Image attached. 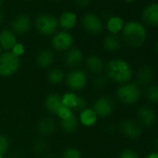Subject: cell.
Returning <instances> with one entry per match:
<instances>
[{"label": "cell", "mask_w": 158, "mask_h": 158, "mask_svg": "<svg viewBox=\"0 0 158 158\" xmlns=\"http://www.w3.org/2000/svg\"><path fill=\"white\" fill-rule=\"evenodd\" d=\"M105 75L109 80L119 85H124L131 80L133 70L127 60L113 59L105 66Z\"/></svg>", "instance_id": "obj_1"}, {"label": "cell", "mask_w": 158, "mask_h": 158, "mask_svg": "<svg viewBox=\"0 0 158 158\" xmlns=\"http://www.w3.org/2000/svg\"><path fill=\"white\" fill-rule=\"evenodd\" d=\"M122 37L128 47L139 48L145 42L147 31L142 23L139 22H128L123 27Z\"/></svg>", "instance_id": "obj_2"}, {"label": "cell", "mask_w": 158, "mask_h": 158, "mask_svg": "<svg viewBox=\"0 0 158 158\" xmlns=\"http://www.w3.org/2000/svg\"><path fill=\"white\" fill-rule=\"evenodd\" d=\"M116 97L125 105H133L141 98V89L137 83H127L120 85L116 90Z\"/></svg>", "instance_id": "obj_3"}, {"label": "cell", "mask_w": 158, "mask_h": 158, "mask_svg": "<svg viewBox=\"0 0 158 158\" xmlns=\"http://www.w3.org/2000/svg\"><path fill=\"white\" fill-rule=\"evenodd\" d=\"M64 83L73 92L83 90L89 84V75L81 69H72L65 74Z\"/></svg>", "instance_id": "obj_4"}, {"label": "cell", "mask_w": 158, "mask_h": 158, "mask_svg": "<svg viewBox=\"0 0 158 158\" xmlns=\"http://www.w3.org/2000/svg\"><path fill=\"white\" fill-rule=\"evenodd\" d=\"M21 68V58L11 51L2 52L0 55V76L10 77Z\"/></svg>", "instance_id": "obj_5"}, {"label": "cell", "mask_w": 158, "mask_h": 158, "mask_svg": "<svg viewBox=\"0 0 158 158\" xmlns=\"http://www.w3.org/2000/svg\"><path fill=\"white\" fill-rule=\"evenodd\" d=\"M35 26L38 33L43 35L49 36L56 34L59 27V22L53 15L41 14L36 18Z\"/></svg>", "instance_id": "obj_6"}, {"label": "cell", "mask_w": 158, "mask_h": 158, "mask_svg": "<svg viewBox=\"0 0 158 158\" xmlns=\"http://www.w3.org/2000/svg\"><path fill=\"white\" fill-rule=\"evenodd\" d=\"M81 23H82L83 29L87 33H89L92 35H97L101 34L104 28L103 23L101 20V18L93 13L86 14L83 17Z\"/></svg>", "instance_id": "obj_7"}, {"label": "cell", "mask_w": 158, "mask_h": 158, "mask_svg": "<svg viewBox=\"0 0 158 158\" xmlns=\"http://www.w3.org/2000/svg\"><path fill=\"white\" fill-rule=\"evenodd\" d=\"M73 44V35L66 31L56 33L51 38V47L57 51H67Z\"/></svg>", "instance_id": "obj_8"}, {"label": "cell", "mask_w": 158, "mask_h": 158, "mask_svg": "<svg viewBox=\"0 0 158 158\" xmlns=\"http://www.w3.org/2000/svg\"><path fill=\"white\" fill-rule=\"evenodd\" d=\"M92 109L98 115V117H108L110 116L114 109V103L110 97L102 96L98 98L94 103Z\"/></svg>", "instance_id": "obj_9"}, {"label": "cell", "mask_w": 158, "mask_h": 158, "mask_svg": "<svg viewBox=\"0 0 158 158\" xmlns=\"http://www.w3.org/2000/svg\"><path fill=\"white\" fill-rule=\"evenodd\" d=\"M119 130L121 134L130 139H139L141 136L142 129L140 125L131 119H125L119 125Z\"/></svg>", "instance_id": "obj_10"}, {"label": "cell", "mask_w": 158, "mask_h": 158, "mask_svg": "<svg viewBox=\"0 0 158 158\" xmlns=\"http://www.w3.org/2000/svg\"><path fill=\"white\" fill-rule=\"evenodd\" d=\"M84 61V54L81 49L77 48H71L69 50L65 52L64 55V64L71 68L76 69L80 66Z\"/></svg>", "instance_id": "obj_11"}, {"label": "cell", "mask_w": 158, "mask_h": 158, "mask_svg": "<svg viewBox=\"0 0 158 158\" xmlns=\"http://www.w3.org/2000/svg\"><path fill=\"white\" fill-rule=\"evenodd\" d=\"M31 19L26 14L16 16L11 22V31L15 35H25L31 29Z\"/></svg>", "instance_id": "obj_12"}, {"label": "cell", "mask_w": 158, "mask_h": 158, "mask_svg": "<svg viewBox=\"0 0 158 158\" xmlns=\"http://www.w3.org/2000/svg\"><path fill=\"white\" fill-rule=\"evenodd\" d=\"M137 115L139 123L147 127H150L154 125L157 118L155 111L150 106H141L140 108H139Z\"/></svg>", "instance_id": "obj_13"}, {"label": "cell", "mask_w": 158, "mask_h": 158, "mask_svg": "<svg viewBox=\"0 0 158 158\" xmlns=\"http://www.w3.org/2000/svg\"><path fill=\"white\" fill-rule=\"evenodd\" d=\"M143 21L151 25L157 27L158 26V3H151L147 5L142 11Z\"/></svg>", "instance_id": "obj_14"}, {"label": "cell", "mask_w": 158, "mask_h": 158, "mask_svg": "<svg viewBox=\"0 0 158 158\" xmlns=\"http://www.w3.org/2000/svg\"><path fill=\"white\" fill-rule=\"evenodd\" d=\"M154 70L152 66L150 65H143L141 66L136 76L137 84L139 85H149L152 83V81L154 79Z\"/></svg>", "instance_id": "obj_15"}, {"label": "cell", "mask_w": 158, "mask_h": 158, "mask_svg": "<svg viewBox=\"0 0 158 158\" xmlns=\"http://www.w3.org/2000/svg\"><path fill=\"white\" fill-rule=\"evenodd\" d=\"M55 55L50 49H42L35 57V63L41 69H48L52 66Z\"/></svg>", "instance_id": "obj_16"}, {"label": "cell", "mask_w": 158, "mask_h": 158, "mask_svg": "<svg viewBox=\"0 0 158 158\" xmlns=\"http://www.w3.org/2000/svg\"><path fill=\"white\" fill-rule=\"evenodd\" d=\"M17 44L16 35L9 29H5L0 32V47L2 49L10 51Z\"/></svg>", "instance_id": "obj_17"}, {"label": "cell", "mask_w": 158, "mask_h": 158, "mask_svg": "<svg viewBox=\"0 0 158 158\" xmlns=\"http://www.w3.org/2000/svg\"><path fill=\"white\" fill-rule=\"evenodd\" d=\"M77 118H78L79 124H81L82 126L86 127H91L94 125H96L99 117L92 108L88 107L84 109L83 111L79 112V115Z\"/></svg>", "instance_id": "obj_18"}, {"label": "cell", "mask_w": 158, "mask_h": 158, "mask_svg": "<svg viewBox=\"0 0 158 158\" xmlns=\"http://www.w3.org/2000/svg\"><path fill=\"white\" fill-rule=\"evenodd\" d=\"M56 122L53 117L51 116H47L39 120L37 124V130L38 132L44 136V137H49L51 136L55 130H56Z\"/></svg>", "instance_id": "obj_19"}, {"label": "cell", "mask_w": 158, "mask_h": 158, "mask_svg": "<svg viewBox=\"0 0 158 158\" xmlns=\"http://www.w3.org/2000/svg\"><path fill=\"white\" fill-rule=\"evenodd\" d=\"M85 63H86V67L87 69L92 73H95V74H101L102 72L104 70L105 68V65H104V61L100 57V56H97V55H91V56H89L86 60H85Z\"/></svg>", "instance_id": "obj_20"}, {"label": "cell", "mask_w": 158, "mask_h": 158, "mask_svg": "<svg viewBox=\"0 0 158 158\" xmlns=\"http://www.w3.org/2000/svg\"><path fill=\"white\" fill-rule=\"evenodd\" d=\"M45 108L52 115H56L57 111L61 106V96L58 93H50L45 99Z\"/></svg>", "instance_id": "obj_21"}, {"label": "cell", "mask_w": 158, "mask_h": 158, "mask_svg": "<svg viewBox=\"0 0 158 158\" xmlns=\"http://www.w3.org/2000/svg\"><path fill=\"white\" fill-rule=\"evenodd\" d=\"M59 25L63 29V30H71L73 29L77 23V16L75 13L72 11H66L63 12L60 19H59Z\"/></svg>", "instance_id": "obj_22"}, {"label": "cell", "mask_w": 158, "mask_h": 158, "mask_svg": "<svg viewBox=\"0 0 158 158\" xmlns=\"http://www.w3.org/2000/svg\"><path fill=\"white\" fill-rule=\"evenodd\" d=\"M47 78H48V81L51 85L58 86V85L61 84L62 82H64L65 73L60 68L53 67V68H50L49 71L48 72Z\"/></svg>", "instance_id": "obj_23"}, {"label": "cell", "mask_w": 158, "mask_h": 158, "mask_svg": "<svg viewBox=\"0 0 158 158\" xmlns=\"http://www.w3.org/2000/svg\"><path fill=\"white\" fill-rule=\"evenodd\" d=\"M60 126L63 132L67 134H71V133H73L78 128L79 121H78L77 116L74 114H73L70 117L60 120Z\"/></svg>", "instance_id": "obj_24"}, {"label": "cell", "mask_w": 158, "mask_h": 158, "mask_svg": "<svg viewBox=\"0 0 158 158\" xmlns=\"http://www.w3.org/2000/svg\"><path fill=\"white\" fill-rule=\"evenodd\" d=\"M102 45H103V48L107 51L113 52V51L118 50L121 48V41L116 35L109 34L103 37Z\"/></svg>", "instance_id": "obj_25"}, {"label": "cell", "mask_w": 158, "mask_h": 158, "mask_svg": "<svg viewBox=\"0 0 158 158\" xmlns=\"http://www.w3.org/2000/svg\"><path fill=\"white\" fill-rule=\"evenodd\" d=\"M125 25L124 20L121 17L118 16H113L111 17L106 23V28L110 34L116 35L119 32L123 30V27Z\"/></svg>", "instance_id": "obj_26"}, {"label": "cell", "mask_w": 158, "mask_h": 158, "mask_svg": "<svg viewBox=\"0 0 158 158\" xmlns=\"http://www.w3.org/2000/svg\"><path fill=\"white\" fill-rule=\"evenodd\" d=\"M78 95L75 92L70 91V92H66L61 96V104L69 109L75 110L76 105H77V102H78Z\"/></svg>", "instance_id": "obj_27"}, {"label": "cell", "mask_w": 158, "mask_h": 158, "mask_svg": "<svg viewBox=\"0 0 158 158\" xmlns=\"http://www.w3.org/2000/svg\"><path fill=\"white\" fill-rule=\"evenodd\" d=\"M145 97L151 103H158V86H149L145 90Z\"/></svg>", "instance_id": "obj_28"}, {"label": "cell", "mask_w": 158, "mask_h": 158, "mask_svg": "<svg viewBox=\"0 0 158 158\" xmlns=\"http://www.w3.org/2000/svg\"><path fill=\"white\" fill-rule=\"evenodd\" d=\"M61 158H83L80 150L75 147H67L61 154Z\"/></svg>", "instance_id": "obj_29"}, {"label": "cell", "mask_w": 158, "mask_h": 158, "mask_svg": "<svg viewBox=\"0 0 158 158\" xmlns=\"http://www.w3.org/2000/svg\"><path fill=\"white\" fill-rule=\"evenodd\" d=\"M108 84V78L104 74H98L93 80V87L95 89H103Z\"/></svg>", "instance_id": "obj_30"}, {"label": "cell", "mask_w": 158, "mask_h": 158, "mask_svg": "<svg viewBox=\"0 0 158 158\" xmlns=\"http://www.w3.org/2000/svg\"><path fill=\"white\" fill-rule=\"evenodd\" d=\"M48 149V143L43 139H38L35 141L33 145V151L36 154H43Z\"/></svg>", "instance_id": "obj_31"}, {"label": "cell", "mask_w": 158, "mask_h": 158, "mask_svg": "<svg viewBox=\"0 0 158 158\" xmlns=\"http://www.w3.org/2000/svg\"><path fill=\"white\" fill-rule=\"evenodd\" d=\"M10 142L8 137L0 134V154L4 155L10 149Z\"/></svg>", "instance_id": "obj_32"}, {"label": "cell", "mask_w": 158, "mask_h": 158, "mask_svg": "<svg viewBox=\"0 0 158 158\" xmlns=\"http://www.w3.org/2000/svg\"><path fill=\"white\" fill-rule=\"evenodd\" d=\"M73 111L65 106H63L61 104V106L59 108V110L57 111V114H56V116H58V118L60 120H63V119H66L68 117H70L72 114H73Z\"/></svg>", "instance_id": "obj_33"}, {"label": "cell", "mask_w": 158, "mask_h": 158, "mask_svg": "<svg viewBox=\"0 0 158 158\" xmlns=\"http://www.w3.org/2000/svg\"><path fill=\"white\" fill-rule=\"evenodd\" d=\"M118 158H139V154L134 150L127 149V150H124L119 154Z\"/></svg>", "instance_id": "obj_34"}, {"label": "cell", "mask_w": 158, "mask_h": 158, "mask_svg": "<svg viewBox=\"0 0 158 158\" xmlns=\"http://www.w3.org/2000/svg\"><path fill=\"white\" fill-rule=\"evenodd\" d=\"M86 108H88V102H87V100L84 97H82V96H79L75 110L78 111V112H81V111H83Z\"/></svg>", "instance_id": "obj_35"}, {"label": "cell", "mask_w": 158, "mask_h": 158, "mask_svg": "<svg viewBox=\"0 0 158 158\" xmlns=\"http://www.w3.org/2000/svg\"><path fill=\"white\" fill-rule=\"evenodd\" d=\"M13 54H15L16 56H18V57H21L23 53H24V48H23V46L22 45V44H16L15 45V47L10 50Z\"/></svg>", "instance_id": "obj_36"}, {"label": "cell", "mask_w": 158, "mask_h": 158, "mask_svg": "<svg viewBox=\"0 0 158 158\" xmlns=\"http://www.w3.org/2000/svg\"><path fill=\"white\" fill-rule=\"evenodd\" d=\"M74 5L78 8H86L89 5L91 0H73Z\"/></svg>", "instance_id": "obj_37"}, {"label": "cell", "mask_w": 158, "mask_h": 158, "mask_svg": "<svg viewBox=\"0 0 158 158\" xmlns=\"http://www.w3.org/2000/svg\"><path fill=\"white\" fill-rule=\"evenodd\" d=\"M146 158H158V152H152L149 153Z\"/></svg>", "instance_id": "obj_38"}, {"label": "cell", "mask_w": 158, "mask_h": 158, "mask_svg": "<svg viewBox=\"0 0 158 158\" xmlns=\"http://www.w3.org/2000/svg\"><path fill=\"white\" fill-rule=\"evenodd\" d=\"M4 22H5V15L1 10H0V25L3 24Z\"/></svg>", "instance_id": "obj_39"}, {"label": "cell", "mask_w": 158, "mask_h": 158, "mask_svg": "<svg viewBox=\"0 0 158 158\" xmlns=\"http://www.w3.org/2000/svg\"><path fill=\"white\" fill-rule=\"evenodd\" d=\"M154 145H155V148L157 149V152H158V137L154 140Z\"/></svg>", "instance_id": "obj_40"}, {"label": "cell", "mask_w": 158, "mask_h": 158, "mask_svg": "<svg viewBox=\"0 0 158 158\" xmlns=\"http://www.w3.org/2000/svg\"><path fill=\"white\" fill-rule=\"evenodd\" d=\"M126 2H127V3H132V2H134L135 0H125Z\"/></svg>", "instance_id": "obj_41"}, {"label": "cell", "mask_w": 158, "mask_h": 158, "mask_svg": "<svg viewBox=\"0 0 158 158\" xmlns=\"http://www.w3.org/2000/svg\"><path fill=\"white\" fill-rule=\"evenodd\" d=\"M156 51H157V53H158V42H157V44H156Z\"/></svg>", "instance_id": "obj_42"}, {"label": "cell", "mask_w": 158, "mask_h": 158, "mask_svg": "<svg viewBox=\"0 0 158 158\" xmlns=\"http://www.w3.org/2000/svg\"><path fill=\"white\" fill-rule=\"evenodd\" d=\"M2 54V48H1V47H0V55Z\"/></svg>", "instance_id": "obj_43"}, {"label": "cell", "mask_w": 158, "mask_h": 158, "mask_svg": "<svg viewBox=\"0 0 158 158\" xmlns=\"http://www.w3.org/2000/svg\"><path fill=\"white\" fill-rule=\"evenodd\" d=\"M48 158H56V157L55 156H48Z\"/></svg>", "instance_id": "obj_44"}, {"label": "cell", "mask_w": 158, "mask_h": 158, "mask_svg": "<svg viewBox=\"0 0 158 158\" xmlns=\"http://www.w3.org/2000/svg\"><path fill=\"white\" fill-rule=\"evenodd\" d=\"M0 158H4V155H2V154H0Z\"/></svg>", "instance_id": "obj_45"}, {"label": "cell", "mask_w": 158, "mask_h": 158, "mask_svg": "<svg viewBox=\"0 0 158 158\" xmlns=\"http://www.w3.org/2000/svg\"><path fill=\"white\" fill-rule=\"evenodd\" d=\"M2 2H3V0H0V5L2 4Z\"/></svg>", "instance_id": "obj_46"}, {"label": "cell", "mask_w": 158, "mask_h": 158, "mask_svg": "<svg viewBox=\"0 0 158 158\" xmlns=\"http://www.w3.org/2000/svg\"><path fill=\"white\" fill-rule=\"evenodd\" d=\"M52 1H59V0H52Z\"/></svg>", "instance_id": "obj_47"}]
</instances>
